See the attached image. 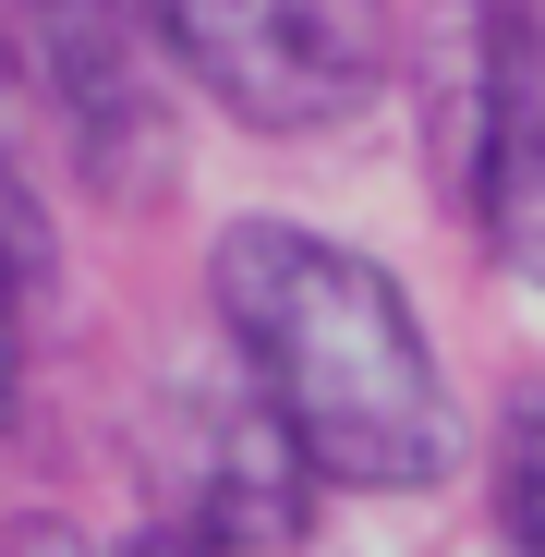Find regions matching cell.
<instances>
[{
  "label": "cell",
  "mask_w": 545,
  "mask_h": 557,
  "mask_svg": "<svg viewBox=\"0 0 545 557\" xmlns=\"http://www.w3.org/2000/svg\"><path fill=\"white\" fill-rule=\"evenodd\" d=\"M219 327L255 363V412L327 485H436L461 460V412L424 351V315L376 255L292 219L219 231Z\"/></svg>",
  "instance_id": "obj_1"
},
{
  "label": "cell",
  "mask_w": 545,
  "mask_h": 557,
  "mask_svg": "<svg viewBox=\"0 0 545 557\" xmlns=\"http://www.w3.org/2000/svg\"><path fill=\"white\" fill-rule=\"evenodd\" d=\"M134 13L255 134H339L388 85V0H134Z\"/></svg>",
  "instance_id": "obj_2"
},
{
  "label": "cell",
  "mask_w": 545,
  "mask_h": 557,
  "mask_svg": "<svg viewBox=\"0 0 545 557\" xmlns=\"http://www.w3.org/2000/svg\"><path fill=\"white\" fill-rule=\"evenodd\" d=\"M521 13H545V0H521Z\"/></svg>",
  "instance_id": "obj_5"
},
{
  "label": "cell",
  "mask_w": 545,
  "mask_h": 557,
  "mask_svg": "<svg viewBox=\"0 0 545 557\" xmlns=\"http://www.w3.org/2000/svg\"><path fill=\"white\" fill-rule=\"evenodd\" d=\"M497 485H509V533H521V557H545V400H521V412H509Z\"/></svg>",
  "instance_id": "obj_4"
},
{
  "label": "cell",
  "mask_w": 545,
  "mask_h": 557,
  "mask_svg": "<svg viewBox=\"0 0 545 557\" xmlns=\"http://www.w3.org/2000/svg\"><path fill=\"white\" fill-rule=\"evenodd\" d=\"M37 278H49V231H37V207H25L13 158H0V412H13V388H25V315H37Z\"/></svg>",
  "instance_id": "obj_3"
}]
</instances>
